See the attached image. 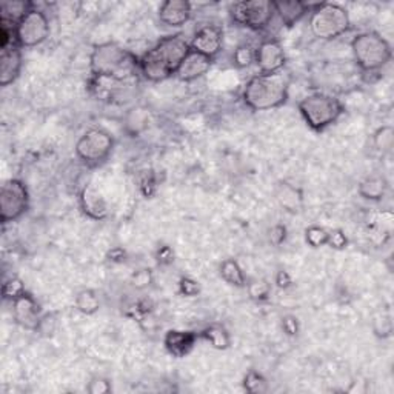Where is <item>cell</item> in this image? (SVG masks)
<instances>
[{
    "instance_id": "cell-1",
    "label": "cell",
    "mask_w": 394,
    "mask_h": 394,
    "mask_svg": "<svg viewBox=\"0 0 394 394\" xmlns=\"http://www.w3.org/2000/svg\"><path fill=\"white\" fill-rule=\"evenodd\" d=\"M191 51L182 34L165 35L139 57V73L148 82H163L176 76L182 60Z\"/></svg>"
},
{
    "instance_id": "cell-2",
    "label": "cell",
    "mask_w": 394,
    "mask_h": 394,
    "mask_svg": "<svg viewBox=\"0 0 394 394\" xmlns=\"http://www.w3.org/2000/svg\"><path fill=\"white\" fill-rule=\"evenodd\" d=\"M92 77L113 79L120 82H136L139 73V57L116 42H105L92 49L90 56Z\"/></svg>"
},
{
    "instance_id": "cell-3",
    "label": "cell",
    "mask_w": 394,
    "mask_h": 394,
    "mask_svg": "<svg viewBox=\"0 0 394 394\" xmlns=\"http://www.w3.org/2000/svg\"><path fill=\"white\" fill-rule=\"evenodd\" d=\"M290 74L279 71L274 74H256L249 77L242 90V100L253 111H270L288 102Z\"/></svg>"
},
{
    "instance_id": "cell-4",
    "label": "cell",
    "mask_w": 394,
    "mask_h": 394,
    "mask_svg": "<svg viewBox=\"0 0 394 394\" xmlns=\"http://www.w3.org/2000/svg\"><path fill=\"white\" fill-rule=\"evenodd\" d=\"M297 110L308 128L322 133L336 125L345 114V106L340 100L328 92H311L297 104Z\"/></svg>"
},
{
    "instance_id": "cell-5",
    "label": "cell",
    "mask_w": 394,
    "mask_h": 394,
    "mask_svg": "<svg viewBox=\"0 0 394 394\" xmlns=\"http://www.w3.org/2000/svg\"><path fill=\"white\" fill-rule=\"evenodd\" d=\"M351 51H353L356 65L365 74L381 71L388 65L393 57L390 42L376 31L356 34L351 40Z\"/></svg>"
},
{
    "instance_id": "cell-6",
    "label": "cell",
    "mask_w": 394,
    "mask_h": 394,
    "mask_svg": "<svg viewBox=\"0 0 394 394\" xmlns=\"http://www.w3.org/2000/svg\"><path fill=\"white\" fill-rule=\"evenodd\" d=\"M351 28L348 11L339 3H313L310 11V31L319 40H334Z\"/></svg>"
},
{
    "instance_id": "cell-7",
    "label": "cell",
    "mask_w": 394,
    "mask_h": 394,
    "mask_svg": "<svg viewBox=\"0 0 394 394\" xmlns=\"http://www.w3.org/2000/svg\"><path fill=\"white\" fill-rule=\"evenodd\" d=\"M114 138L102 128H90L76 142V156L88 168H96L110 159Z\"/></svg>"
},
{
    "instance_id": "cell-8",
    "label": "cell",
    "mask_w": 394,
    "mask_h": 394,
    "mask_svg": "<svg viewBox=\"0 0 394 394\" xmlns=\"http://www.w3.org/2000/svg\"><path fill=\"white\" fill-rule=\"evenodd\" d=\"M230 16L234 24L245 26L253 31H263L276 16L274 3L270 0H245L236 2L230 8Z\"/></svg>"
},
{
    "instance_id": "cell-9",
    "label": "cell",
    "mask_w": 394,
    "mask_h": 394,
    "mask_svg": "<svg viewBox=\"0 0 394 394\" xmlns=\"http://www.w3.org/2000/svg\"><path fill=\"white\" fill-rule=\"evenodd\" d=\"M30 210V192L20 179H8L0 188V220L3 225L19 220Z\"/></svg>"
},
{
    "instance_id": "cell-10",
    "label": "cell",
    "mask_w": 394,
    "mask_h": 394,
    "mask_svg": "<svg viewBox=\"0 0 394 394\" xmlns=\"http://www.w3.org/2000/svg\"><path fill=\"white\" fill-rule=\"evenodd\" d=\"M49 20L44 11L31 10L16 26V39L20 48H34L49 38Z\"/></svg>"
},
{
    "instance_id": "cell-11",
    "label": "cell",
    "mask_w": 394,
    "mask_h": 394,
    "mask_svg": "<svg viewBox=\"0 0 394 394\" xmlns=\"http://www.w3.org/2000/svg\"><path fill=\"white\" fill-rule=\"evenodd\" d=\"M254 63L262 74H274L284 71L286 65V54L282 44L276 39H265L256 48Z\"/></svg>"
},
{
    "instance_id": "cell-12",
    "label": "cell",
    "mask_w": 394,
    "mask_h": 394,
    "mask_svg": "<svg viewBox=\"0 0 394 394\" xmlns=\"http://www.w3.org/2000/svg\"><path fill=\"white\" fill-rule=\"evenodd\" d=\"M11 305H13L14 322L24 329L35 331L44 314H42L40 304L35 300L31 293L25 291L24 295H20L19 297L11 300Z\"/></svg>"
},
{
    "instance_id": "cell-13",
    "label": "cell",
    "mask_w": 394,
    "mask_h": 394,
    "mask_svg": "<svg viewBox=\"0 0 394 394\" xmlns=\"http://www.w3.org/2000/svg\"><path fill=\"white\" fill-rule=\"evenodd\" d=\"M190 48L210 59H216L224 48V30L219 25H204L191 39Z\"/></svg>"
},
{
    "instance_id": "cell-14",
    "label": "cell",
    "mask_w": 394,
    "mask_h": 394,
    "mask_svg": "<svg viewBox=\"0 0 394 394\" xmlns=\"http://www.w3.org/2000/svg\"><path fill=\"white\" fill-rule=\"evenodd\" d=\"M79 206L81 211L91 220H104L110 216L108 204L95 185L87 183L79 192Z\"/></svg>"
},
{
    "instance_id": "cell-15",
    "label": "cell",
    "mask_w": 394,
    "mask_h": 394,
    "mask_svg": "<svg viewBox=\"0 0 394 394\" xmlns=\"http://www.w3.org/2000/svg\"><path fill=\"white\" fill-rule=\"evenodd\" d=\"M22 67V48L19 45L0 48V85L3 88L17 81Z\"/></svg>"
},
{
    "instance_id": "cell-16",
    "label": "cell",
    "mask_w": 394,
    "mask_h": 394,
    "mask_svg": "<svg viewBox=\"0 0 394 394\" xmlns=\"http://www.w3.org/2000/svg\"><path fill=\"white\" fill-rule=\"evenodd\" d=\"M200 339V336L195 331H185V329H170L165 333L163 345L168 353L181 359V357L188 356L192 348L196 347V342Z\"/></svg>"
},
{
    "instance_id": "cell-17",
    "label": "cell",
    "mask_w": 394,
    "mask_h": 394,
    "mask_svg": "<svg viewBox=\"0 0 394 394\" xmlns=\"http://www.w3.org/2000/svg\"><path fill=\"white\" fill-rule=\"evenodd\" d=\"M214 59H210L200 53L191 51L186 54L185 59L182 60L181 67H179L176 77L182 82H192L197 81V79L204 77L213 67Z\"/></svg>"
},
{
    "instance_id": "cell-18",
    "label": "cell",
    "mask_w": 394,
    "mask_h": 394,
    "mask_svg": "<svg viewBox=\"0 0 394 394\" xmlns=\"http://www.w3.org/2000/svg\"><path fill=\"white\" fill-rule=\"evenodd\" d=\"M192 6L186 0H167L159 6V20L167 26H183L191 19Z\"/></svg>"
},
{
    "instance_id": "cell-19",
    "label": "cell",
    "mask_w": 394,
    "mask_h": 394,
    "mask_svg": "<svg viewBox=\"0 0 394 394\" xmlns=\"http://www.w3.org/2000/svg\"><path fill=\"white\" fill-rule=\"evenodd\" d=\"M274 3L276 16L281 19L285 26H295L306 14H310L313 3H306L304 0H277Z\"/></svg>"
},
{
    "instance_id": "cell-20",
    "label": "cell",
    "mask_w": 394,
    "mask_h": 394,
    "mask_svg": "<svg viewBox=\"0 0 394 394\" xmlns=\"http://www.w3.org/2000/svg\"><path fill=\"white\" fill-rule=\"evenodd\" d=\"M276 199L285 211L296 214L302 208L304 196L297 186L288 182H279L276 186Z\"/></svg>"
},
{
    "instance_id": "cell-21",
    "label": "cell",
    "mask_w": 394,
    "mask_h": 394,
    "mask_svg": "<svg viewBox=\"0 0 394 394\" xmlns=\"http://www.w3.org/2000/svg\"><path fill=\"white\" fill-rule=\"evenodd\" d=\"M386 191H388V182H386V179L381 174L367 176L365 179H362L359 185H357V192H359V196L367 200H371V202H379V200H382L386 195Z\"/></svg>"
},
{
    "instance_id": "cell-22",
    "label": "cell",
    "mask_w": 394,
    "mask_h": 394,
    "mask_svg": "<svg viewBox=\"0 0 394 394\" xmlns=\"http://www.w3.org/2000/svg\"><path fill=\"white\" fill-rule=\"evenodd\" d=\"M34 10V3L24 0H6L0 5V20L17 25L28 13Z\"/></svg>"
},
{
    "instance_id": "cell-23",
    "label": "cell",
    "mask_w": 394,
    "mask_h": 394,
    "mask_svg": "<svg viewBox=\"0 0 394 394\" xmlns=\"http://www.w3.org/2000/svg\"><path fill=\"white\" fill-rule=\"evenodd\" d=\"M199 336L200 339H204L206 343H210L214 350H220V351L228 350L231 345V336L224 325L219 324L208 325L199 333Z\"/></svg>"
},
{
    "instance_id": "cell-24",
    "label": "cell",
    "mask_w": 394,
    "mask_h": 394,
    "mask_svg": "<svg viewBox=\"0 0 394 394\" xmlns=\"http://www.w3.org/2000/svg\"><path fill=\"white\" fill-rule=\"evenodd\" d=\"M219 273H220V277L224 279L228 285L238 286V288H245L247 277L239 262L236 259H225L224 262H222L219 267Z\"/></svg>"
},
{
    "instance_id": "cell-25",
    "label": "cell",
    "mask_w": 394,
    "mask_h": 394,
    "mask_svg": "<svg viewBox=\"0 0 394 394\" xmlns=\"http://www.w3.org/2000/svg\"><path fill=\"white\" fill-rule=\"evenodd\" d=\"M100 297L95 290L83 288L81 291H77V295L74 296V306L77 311H81L85 316H92L100 310Z\"/></svg>"
},
{
    "instance_id": "cell-26",
    "label": "cell",
    "mask_w": 394,
    "mask_h": 394,
    "mask_svg": "<svg viewBox=\"0 0 394 394\" xmlns=\"http://www.w3.org/2000/svg\"><path fill=\"white\" fill-rule=\"evenodd\" d=\"M372 145L382 154H390L394 147V130L391 125L379 126L377 130L372 133Z\"/></svg>"
},
{
    "instance_id": "cell-27",
    "label": "cell",
    "mask_w": 394,
    "mask_h": 394,
    "mask_svg": "<svg viewBox=\"0 0 394 394\" xmlns=\"http://www.w3.org/2000/svg\"><path fill=\"white\" fill-rule=\"evenodd\" d=\"M243 388L249 394H263L270 390V385L259 371L249 370L243 377Z\"/></svg>"
},
{
    "instance_id": "cell-28",
    "label": "cell",
    "mask_w": 394,
    "mask_h": 394,
    "mask_svg": "<svg viewBox=\"0 0 394 394\" xmlns=\"http://www.w3.org/2000/svg\"><path fill=\"white\" fill-rule=\"evenodd\" d=\"M245 288L249 299L254 300V302H265L271 295V285L263 279H254V281L247 282Z\"/></svg>"
},
{
    "instance_id": "cell-29",
    "label": "cell",
    "mask_w": 394,
    "mask_h": 394,
    "mask_svg": "<svg viewBox=\"0 0 394 394\" xmlns=\"http://www.w3.org/2000/svg\"><path fill=\"white\" fill-rule=\"evenodd\" d=\"M254 56L256 48H253L249 44H240L234 49L233 62L238 68H248L254 63Z\"/></svg>"
},
{
    "instance_id": "cell-30",
    "label": "cell",
    "mask_w": 394,
    "mask_h": 394,
    "mask_svg": "<svg viewBox=\"0 0 394 394\" xmlns=\"http://www.w3.org/2000/svg\"><path fill=\"white\" fill-rule=\"evenodd\" d=\"M305 242L311 248L327 247L328 243V230L319 225H310L305 230Z\"/></svg>"
},
{
    "instance_id": "cell-31",
    "label": "cell",
    "mask_w": 394,
    "mask_h": 394,
    "mask_svg": "<svg viewBox=\"0 0 394 394\" xmlns=\"http://www.w3.org/2000/svg\"><path fill=\"white\" fill-rule=\"evenodd\" d=\"M25 291L26 290H25L24 281H22V279L16 277V276L6 279V281L3 282V286H2L3 299H10V300H14L16 297H19L20 295H24Z\"/></svg>"
},
{
    "instance_id": "cell-32",
    "label": "cell",
    "mask_w": 394,
    "mask_h": 394,
    "mask_svg": "<svg viewBox=\"0 0 394 394\" xmlns=\"http://www.w3.org/2000/svg\"><path fill=\"white\" fill-rule=\"evenodd\" d=\"M372 329H375V334L379 336V338L386 339L390 338L391 333H393V322L390 314H379L377 318H375L372 320Z\"/></svg>"
},
{
    "instance_id": "cell-33",
    "label": "cell",
    "mask_w": 394,
    "mask_h": 394,
    "mask_svg": "<svg viewBox=\"0 0 394 394\" xmlns=\"http://www.w3.org/2000/svg\"><path fill=\"white\" fill-rule=\"evenodd\" d=\"M179 293L185 297H195L200 293V285L197 281H195L192 277L183 276L179 279Z\"/></svg>"
},
{
    "instance_id": "cell-34",
    "label": "cell",
    "mask_w": 394,
    "mask_h": 394,
    "mask_svg": "<svg viewBox=\"0 0 394 394\" xmlns=\"http://www.w3.org/2000/svg\"><path fill=\"white\" fill-rule=\"evenodd\" d=\"M111 390H113L111 382L108 381V379L100 377V376L92 377L87 385V391L90 394H108L111 393Z\"/></svg>"
},
{
    "instance_id": "cell-35",
    "label": "cell",
    "mask_w": 394,
    "mask_h": 394,
    "mask_svg": "<svg viewBox=\"0 0 394 394\" xmlns=\"http://www.w3.org/2000/svg\"><path fill=\"white\" fill-rule=\"evenodd\" d=\"M327 245L333 249H345L348 247V238L342 230H331L328 231V243Z\"/></svg>"
},
{
    "instance_id": "cell-36",
    "label": "cell",
    "mask_w": 394,
    "mask_h": 394,
    "mask_svg": "<svg viewBox=\"0 0 394 394\" xmlns=\"http://www.w3.org/2000/svg\"><path fill=\"white\" fill-rule=\"evenodd\" d=\"M151 281H153V273H151V270H148V268L138 270L131 276V284L139 290L147 288V286H149V284H151Z\"/></svg>"
},
{
    "instance_id": "cell-37",
    "label": "cell",
    "mask_w": 394,
    "mask_h": 394,
    "mask_svg": "<svg viewBox=\"0 0 394 394\" xmlns=\"http://www.w3.org/2000/svg\"><path fill=\"white\" fill-rule=\"evenodd\" d=\"M282 329L286 336H290V338H296L299 334V320L296 316H293V314H286V316L282 318Z\"/></svg>"
},
{
    "instance_id": "cell-38",
    "label": "cell",
    "mask_w": 394,
    "mask_h": 394,
    "mask_svg": "<svg viewBox=\"0 0 394 394\" xmlns=\"http://www.w3.org/2000/svg\"><path fill=\"white\" fill-rule=\"evenodd\" d=\"M156 261L159 265H163V267H167V265H171L174 262V252L173 248L168 247V245H162L157 248V252L154 254Z\"/></svg>"
},
{
    "instance_id": "cell-39",
    "label": "cell",
    "mask_w": 394,
    "mask_h": 394,
    "mask_svg": "<svg viewBox=\"0 0 394 394\" xmlns=\"http://www.w3.org/2000/svg\"><path fill=\"white\" fill-rule=\"evenodd\" d=\"M286 239V227L282 224H277L270 230V242L273 243V245L279 247L282 245Z\"/></svg>"
},
{
    "instance_id": "cell-40",
    "label": "cell",
    "mask_w": 394,
    "mask_h": 394,
    "mask_svg": "<svg viewBox=\"0 0 394 394\" xmlns=\"http://www.w3.org/2000/svg\"><path fill=\"white\" fill-rule=\"evenodd\" d=\"M54 329H56V319L53 316H49V314H47V316H42V320H40L38 329H35V333L49 336L54 333Z\"/></svg>"
},
{
    "instance_id": "cell-41",
    "label": "cell",
    "mask_w": 394,
    "mask_h": 394,
    "mask_svg": "<svg viewBox=\"0 0 394 394\" xmlns=\"http://www.w3.org/2000/svg\"><path fill=\"white\" fill-rule=\"evenodd\" d=\"M154 188H156L154 176H153L151 171H149V173H145V174H143V177H142L140 190L143 191V195H145V196H151Z\"/></svg>"
},
{
    "instance_id": "cell-42",
    "label": "cell",
    "mask_w": 394,
    "mask_h": 394,
    "mask_svg": "<svg viewBox=\"0 0 394 394\" xmlns=\"http://www.w3.org/2000/svg\"><path fill=\"white\" fill-rule=\"evenodd\" d=\"M274 284L279 286V288L285 290V288H288V286L293 285V279L288 274V271L279 270L276 273V277H274Z\"/></svg>"
},
{
    "instance_id": "cell-43",
    "label": "cell",
    "mask_w": 394,
    "mask_h": 394,
    "mask_svg": "<svg viewBox=\"0 0 394 394\" xmlns=\"http://www.w3.org/2000/svg\"><path fill=\"white\" fill-rule=\"evenodd\" d=\"M110 257H111L110 261H113V262H122V261H125V259H124L125 253L122 252L120 248H116V249H113V252L110 253Z\"/></svg>"
}]
</instances>
